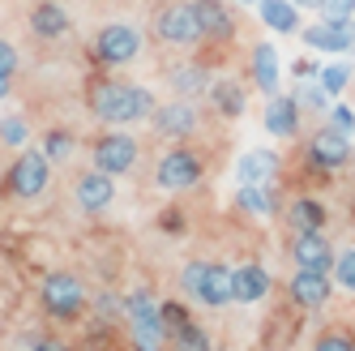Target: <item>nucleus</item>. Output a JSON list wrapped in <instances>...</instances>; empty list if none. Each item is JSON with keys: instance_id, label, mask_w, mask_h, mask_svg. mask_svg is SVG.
Segmentation results:
<instances>
[{"instance_id": "obj_21", "label": "nucleus", "mask_w": 355, "mask_h": 351, "mask_svg": "<svg viewBox=\"0 0 355 351\" xmlns=\"http://www.w3.org/2000/svg\"><path fill=\"white\" fill-rule=\"evenodd\" d=\"M206 103L214 108L218 120H240L244 108H248V90L240 82H232V78H214L210 90H206Z\"/></svg>"}, {"instance_id": "obj_42", "label": "nucleus", "mask_w": 355, "mask_h": 351, "mask_svg": "<svg viewBox=\"0 0 355 351\" xmlns=\"http://www.w3.org/2000/svg\"><path fill=\"white\" fill-rule=\"evenodd\" d=\"M9 90H13V73H0V99H9Z\"/></svg>"}, {"instance_id": "obj_19", "label": "nucleus", "mask_w": 355, "mask_h": 351, "mask_svg": "<svg viewBox=\"0 0 355 351\" xmlns=\"http://www.w3.org/2000/svg\"><path fill=\"white\" fill-rule=\"evenodd\" d=\"M300 39L313 52H351L355 47V22H317V26L300 31Z\"/></svg>"}, {"instance_id": "obj_34", "label": "nucleus", "mask_w": 355, "mask_h": 351, "mask_svg": "<svg viewBox=\"0 0 355 351\" xmlns=\"http://www.w3.org/2000/svg\"><path fill=\"white\" fill-rule=\"evenodd\" d=\"M295 103H300V112L325 116V108H329V94L321 90V82H309V86H300V90H295Z\"/></svg>"}, {"instance_id": "obj_20", "label": "nucleus", "mask_w": 355, "mask_h": 351, "mask_svg": "<svg viewBox=\"0 0 355 351\" xmlns=\"http://www.w3.org/2000/svg\"><path fill=\"white\" fill-rule=\"evenodd\" d=\"M26 22H31V35L43 39V43H56V39H64V35L73 31V17L56 5V0H39Z\"/></svg>"}, {"instance_id": "obj_22", "label": "nucleus", "mask_w": 355, "mask_h": 351, "mask_svg": "<svg viewBox=\"0 0 355 351\" xmlns=\"http://www.w3.org/2000/svg\"><path fill=\"white\" fill-rule=\"evenodd\" d=\"M248 73H252V90L257 94H278V52L274 43H252V56H248Z\"/></svg>"}, {"instance_id": "obj_2", "label": "nucleus", "mask_w": 355, "mask_h": 351, "mask_svg": "<svg viewBox=\"0 0 355 351\" xmlns=\"http://www.w3.org/2000/svg\"><path fill=\"white\" fill-rule=\"evenodd\" d=\"M90 296L94 291L73 270H52V274H43V283H39V305L52 321H82L90 313Z\"/></svg>"}, {"instance_id": "obj_24", "label": "nucleus", "mask_w": 355, "mask_h": 351, "mask_svg": "<svg viewBox=\"0 0 355 351\" xmlns=\"http://www.w3.org/2000/svg\"><path fill=\"white\" fill-rule=\"evenodd\" d=\"M129 343L133 351H163L167 347V325H163V313H150V317H133L129 325Z\"/></svg>"}, {"instance_id": "obj_18", "label": "nucleus", "mask_w": 355, "mask_h": 351, "mask_svg": "<svg viewBox=\"0 0 355 351\" xmlns=\"http://www.w3.org/2000/svg\"><path fill=\"white\" fill-rule=\"evenodd\" d=\"M304 112H300V103H295V94H270V103H266V133L270 137H300V129H304Z\"/></svg>"}, {"instance_id": "obj_39", "label": "nucleus", "mask_w": 355, "mask_h": 351, "mask_svg": "<svg viewBox=\"0 0 355 351\" xmlns=\"http://www.w3.org/2000/svg\"><path fill=\"white\" fill-rule=\"evenodd\" d=\"M329 129L343 133V137H351L355 133V112L351 108H334V112H329Z\"/></svg>"}, {"instance_id": "obj_32", "label": "nucleus", "mask_w": 355, "mask_h": 351, "mask_svg": "<svg viewBox=\"0 0 355 351\" xmlns=\"http://www.w3.org/2000/svg\"><path fill=\"white\" fill-rule=\"evenodd\" d=\"M317 82H321V90H325V94H338V90H347V82H351V65H347V60H338V65H325V69H317Z\"/></svg>"}, {"instance_id": "obj_8", "label": "nucleus", "mask_w": 355, "mask_h": 351, "mask_svg": "<svg viewBox=\"0 0 355 351\" xmlns=\"http://www.w3.org/2000/svg\"><path fill=\"white\" fill-rule=\"evenodd\" d=\"M351 159H355L351 137L334 133L329 124L313 129V133H309V142H304V163H309V171H321V176H329V171H343Z\"/></svg>"}, {"instance_id": "obj_36", "label": "nucleus", "mask_w": 355, "mask_h": 351, "mask_svg": "<svg viewBox=\"0 0 355 351\" xmlns=\"http://www.w3.org/2000/svg\"><path fill=\"white\" fill-rule=\"evenodd\" d=\"M321 22H355V0H321Z\"/></svg>"}, {"instance_id": "obj_37", "label": "nucleus", "mask_w": 355, "mask_h": 351, "mask_svg": "<svg viewBox=\"0 0 355 351\" xmlns=\"http://www.w3.org/2000/svg\"><path fill=\"white\" fill-rule=\"evenodd\" d=\"M159 313H163V325H167V334L171 330H180V325H189L193 321V313L180 305V300H163V305H159Z\"/></svg>"}, {"instance_id": "obj_12", "label": "nucleus", "mask_w": 355, "mask_h": 351, "mask_svg": "<svg viewBox=\"0 0 355 351\" xmlns=\"http://www.w3.org/2000/svg\"><path fill=\"white\" fill-rule=\"evenodd\" d=\"M193 9H197V22H201V39L206 43H236V31H240V22L232 13V5H223V0H193Z\"/></svg>"}, {"instance_id": "obj_29", "label": "nucleus", "mask_w": 355, "mask_h": 351, "mask_svg": "<svg viewBox=\"0 0 355 351\" xmlns=\"http://www.w3.org/2000/svg\"><path fill=\"white\" fill-rule=\"evenodd\" d=\"M26 142H31L26 116H5V120H0V146H5V150H26Z\"/></svg>"}, {"instance_id": "obj_7", "label": "nucleus", "mask_w": 355, "mask_h": 351, "mask_svg": "<svg viewBox=\"0 0 355 351\" xmlns=\"http://www.w3.org/2000/svg\"><path fill=\"white\" fill-rule=\"evenodd\" d=\"M47 185H52V159L43 155V150L26 146V150H17V159L5 176V189L13 197H21V202H35V197L47 193Z\"/></svg>"}, {"instance_id": "obj_33", "label": "nucleus", "mask_w": 355, "mask_h": 351, "mask_svg": "<svg viewBox=\"0 0 355 351\" xmlns=\"http://www.w3.org/2000/svg\"><path fill=\"white\" fill-rule=\"evenodd\" d=\"M90 313H94L98 321H116V317H124V296H116V291H98V296H90Z\"/></svg>"}, {"instance_id": "obj_10", "label": "nucleus", "mask_w": 355, "mask_h": 351, "mask_svg": "<svg viewBox=\"0 0 355 351\" xmlns=\"http://www.w3.org/2000/svg\"><path fill=\"white\" fill-rule=\"evenodd\" d=\"M287 257L304 274H329L338 253H334V244H329L325 232H304V236H291L287 240Z\"/></svg>"}, {"instance_id": "obj_1", "label": "nucleus", "mask_w": 355, "mask_h": 351, "mask_svg": "<svg viewBox=\"0 0 355 351\" xmlns=\"http://www.w3.org/2000/svg\"><path fill=\"white\" fill-rule=\"evenodd\" d=\"M159 99L150 86L124 82L116 73L107 78H90L86 82V112L103 124V129H129V124H150Z\"/></svg>"}, {"instance_id": "obj_17", "label": "nucleus", "mask_w": 355, "mask_h": 351, "mask_svg": "<svg viewBox=\"0 0 355 351\" xmlns=\"http://www.w3.org/2000/svg\"><path fill=\"white\" fill-rule=\"evenodd\" d=\"M193 300L206 305V309L236 305V296H232V266H227V262H206V274H201V287H197Z\"/></svg>"}, {"instance_id": "obj_5", "label": "nucleus", "mask_w": 355, "mask_h": 351, "mask_svg": "<svg viewBox=\"0 0 355 351\" xmlns=\"http://www.w3.org/2000/svg\"><path fill=\"white\" fill-rule=\"evenodd\" d=\"M90 56L94 65L103 69H129L137 56H141V31L129 26V22H107V26H98L94 39H90Z\"/></svg>"}, {"instance_id": "obj_30", "label": "nucleus", "mask_w": 355, "mask_h": 351, "mask_svg": "<svg viewBox=\"0 0 355 351\" xmlns=\"http://www.w3.org/2000/svg\"><path fill=\"white\" fill-rule=\"evenodd\" d=\"M313 351H355V339L343 325H325V330L313 339Z\"/></svg>"}, {"instance_id": "obj_41", "label": "nucleus", "mask_w": 355, "mask_h": 351, "mask_svg": "<svg viewBox=\"0 0 355 351\" xmlns=\"http://www.w3.org/2000/svg\"><path fill=\"white\" fill-rule=\"evenodd\" d=\"M31 351H73L64 339H56V334H43V339H35L31 343Z\"/></svg>"}, {"instance_id": "obj_26", "label": "nucleus", "mask_w": 355, "mask_h": 351, "mask_svg": "<svg viewBox=\"0 0 355 351\" xmlns=\"http://www.w3.org/2000/svg\"><path fill=\"white\" fill-rule=\"evenodd\" d=\"M240 210H252V214H278V185H240Z\"/></svg>"}, {"instance_id": "obj_11", "label": "nucleus", "mask_w": 355, "mask_h": 351, "mask_svg": "<svg viewBox=\"0 0 355 351\" xmlns=\"http://www.w3.org/2000/svg\"><path fill=\"white\" fill-rule=\"evenodd\" d=\"M73 202L86 214H103L116 202V180L98 167H86L82 176H73Z\"/></svg>"}, {"instance_id": "obj_3", "label": "nucleus", "mask_w": 355, "mask_h": 351, "mask_svg": "<svg viewBox=\"0 0 355 351\" xmlns=\"http://www.w3.org/2000/svg\"><path fill=\"white\" fill-rule=\"evenodd\" d=\"M206 180V155L189 142H171L155 163V185L163 193H189Z\"/></svg>"}, {"instance_id": "obj_35", "label": "nucleus", "mask_w": 355, "mask_h": 351, "mask_svg": "<svg viewBox=\"0 0 355 351\" xmlns=\"http://www.w3.org/2000/svg\"><path fill=\"white\" fill-rule=\"evenodd\" d=\"M329 274H334V283H338V287L355 291V244L347 248V253L334 257V270H329Z\"/></svg>"}, {"instance_id": "obj_4", "label": "nucleus", "mask_w": 355, "mask_h": 351, "mask_svg": "<svg viewBox=\"0 0 355 351\" xmlns=\"http://www.w3.org/2000/svg\"><path fill=\"white\" fill-rule=\"evenodd\" d=\"M150 35L163 47H201L206 43L193 0H167V5H159L155 17H150Z\"/></svg>"}, {"instance_id": "obj_27", "label": "nucleus", "mask_w": 355, "mask_h": 351, "mask_svg": "<svg viewBox=\"0 0 355 351\" xmlns=\"http://www.w3.org/2000/svg\"><path fill=\"white\" fill-rule=\"evenodd\" d=\"M210 347L214 343H210V334H206L201 321H189V325H180V330L167 334V351H210Z\"/></svg>"}, {"instance_id": "obj_45", "label": "nucleus", "mask_w": 355, "mask_h": 351, "mask_svg": "<svg viewBox=\"0 0 355 351\" xmlns=\"http://www.w3.org/2000/svg\"><path fill=\"white\" fill-rule=\"evenodd\" d=\"M210 351H214V347H210Z\"/></svg>"}, {"instance_id": "obj_14", "label": "nucleus", "mask_w": 355, "mask_h": 351, "mask_svg": "<svg viewBox=\"0 0 355 351\" xmlns=\"http://www.w3.org/2000/svg\"><path fill=\"white\" fill-rule=\"evenodd\" d=\"M274 279H270V270L261 262H244V266H232V296H236V305H261V300L270 296Z\"/></svg>"}, {"instance_id": "obj_15", "label": "nucleus", "mask_w": 355, "mask_h": 351, "mask_svg": "<svg viewBox=\"0 0 355 351\" xmlns=\"http://www.w3.org/2000/svg\"><path fill=\"white\" fill-rule=\"evenodd\" d=\"M329 296H334L329 274H304V270H295L291 283H287V300H291L295 309H325Z\"/></svg>"}, {"instance_id": "obj_44", "label": "nucleus", "mask_w": 355, "mask_h": 351, "mask_svg": "<svg viewBox=\"0 0 355 351\" xmlns=\"http://www.w3.org/2000/svg\"><path fill=\"white\" fill-rule=\"evenodd\" d=\"M240 5H257V0H240Z\"/></svg>"}, {"instance_id": "obj_6", "label": "nucleus", "mask_w": 355, "mask_h": 351, "mask_svg": "<svg viewBox=\"0 0 355 351\" xmlns=\"http://www.w3.org/2000/svg\"><path fill=\"white\" fill-rule=\"evenodd\" d=\"M141 159V146L137 137H129L124 129H107V133H98L90 142V167L98 171H107L112 180H120V176H129Z\"/></svg>"}, {"instance_id": "obj_16", "label": "nucleus", "mask_w": 355, "mask_h": 351, "mask_svg": "<svg viewBox=\"0 0 355 351\" xmlns=\"http://www.w3.org/2000/svg\"><path fill=\"white\" fill-rule=\"evenodd\" d=\"M210 82H214V73H210V65L206 60H189V65H171L167 69V86H171V94L175 99H197L210 90Z\"/></svg>"}, {"instance_id": "obj_40", "label": "nucleus", "mask_w": 355, "mask_h": 351, "mask_svg": "<svg viewBox=\"0 0 355 351\" xmlns=\"http://www.w3.org/2000/svg\"><path fill=\"white\" fill-rule=\"evenodd\" d=\"M0 73H17V47L9 39H0Z\"/></svg>"}, {"instance_id": "obj_23", "label": "nucleus", "mask_w": 355, "mask_h": 351, "mask_svg": "<svg viewBox=\"0 0 355 351\" xmlns=\"http://www.w3.org/2000/svg\"><path fill=\"white\" fill-rule=\"evenodd\" d=\"M278 167H283V159L274 150H248L236 163V176H240V185H270L278 176Z\"/></svg>"}, {"instance_id": "obj_25", "label": "nucleus", "mask_w": 355, "mask_h": 351, "mask_svg": "<svg viewBox=\"0 0 355 351\" xmlns=\"http://www.w3.org/2000/svg\"><path fill=\"white\" fill-rule=\"evenodd\" d=\"M261 9V22L274 31V35H300V9L291 5V0H257Z\"/></svg>"}, {"instance_id": "obj_31", "label": "nucleus", "mask_w": 355, "mask_h": 351, "mask_svg": "<svg viewBox=\"0 0 355 351\" xmlns=\"http://www.w3.org/2000/svg\"><path fill=\"white\" fill-rule=\"evenodd\" d=\"M150 313H159V300L150 296L146 287H133L129 296H124V321H133V317H150Z\"/></svg>"}, {"instance_id": "obj_38", "label": "nucleus", "mask_w": 355, "mask_h": 351, "mask_svg": "<svg viewBox=\"0 0 355 351\" xmlns=\"http://www.w3.org/2000/svg\"><path fill=\"white\" fill-rule=\"evenodd\" d=\"M201 274H206V262H201V257H197V262H189V266L180 270V291H184V296H197Z\"/></svg>"}, {"instance_id": "obj_28", "label": "nucleus", "mask_w": 355, "mask_h": 351, "mask_svg": "<svg viewBox=\"0 0 355 351\" xmlns=\"http://www.w3.org/2000/svg\"><path fill=\"white\" fill-rule=\"evenodd\" d=\"M39 150H43V155L52 159V163H69L73 155H78V137H73L69 129H47Z\"/></svg>"}, {"instance_id": "obj_43", "label": "nucleus", "mask_w": 355, "mask_h": 351, "mask_svg": "<svg viewBox=\"0 0 355 351\" xmlns=\"http://www.w3.org/2000/svg\"><path fill=\"white\" fill-rule=\"evenodd\" d=\"M291 5H295V9H317L321 0H291Z\"/></svg>"}, {"instance_id": "obj_9", "label": "nucleus", "mask_w": 355, "mask_h": 351, "mask_svg": "<svg viewBox=\"0 0 355 351\" xmlns=\"http://www.w3.org/2000/svg\"><path fill=\"white\" fill-rule=\"evenodd\" d=\"M197 129H201V112L193 99H167L150 116V133L163 142H189V137H197Z\"/></svg>"}, {"instance_id": "obj_13", "label": "nucleus", "mask_w": 355, "mask_h": 351, "mask_svg": "<svg viewBox=\"0 0 355 351\" xmlns=\"http://www.w3.org/2000/svg\"><path fill=\"white\" fill-rule=\"evenodd\" d=\"M283 223L291 236H304V232H325L329 223V206L321 202V197H309V193H295L287 210H283Z\"/></svg>"}]
</instances>
